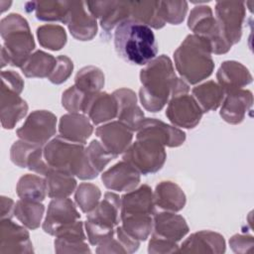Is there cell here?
Returning a JSON list of instances; mask_svg holds the SVG:
<instances>
[{
	"instance_id": "6da1fadb",
	"label": "cell",
	"mask_w": 254,
	"mask_h": 254,
	"mask_svg": "<svg viewBox=\"0 0 254 254\" xmlns=\"http://www.w3.org/2000/svg\"><path fill=\"white\" fill-rule=\"evenodd\" d=\"M179 77L169 57L161 55L149 62L140 72L139 98L150 112L160 111L171 98Z\"/></svg>"
},
{
	"instance_id": "7a4b0ae2",
	"label": "cell",
	"mask_w": 254,
	"mask_h": 254,
	"mask_svg": "<svg viewBox=\"0 0 254 254\" xmlns=\"http://www.w3.org/2000/svg\"><path fill=\"white\" fill-rule=\"evenodd\" d=\"M114 47L125 62L146 65L156 58L158 47L152 29L134 19L121 22L114 32Z\"/></svg>"
},
{
	"instance_id": "3957f363",
	"label": "cell",
	"mask_w": 254,
	"mask_h": 254,
	"mask_svg": "<svg viewBox=\"0 0 254 254\" xmlns=\"http://www.w3.org/2000/svg\"><path fill=\"white\" fill-rule=\"evenodd\" d=\"M174 60L180 75L190 84L208 77L214 68L209 42L195 34L187 36L175 51Z\"/></svg>"
},
{
	"instance_id": "277c9868",
	"label": "cell",
	"mask_w": 254,
	"mask_h": 254,
	"mask_svg": "<svg viewBox=\"0 0 254 254\" xmlns=\"http://www.w3.org/2000/svg\"><path fill=\"white\" fill-rule=\"evenodd\" d=\"M44 157L52 169L80 180H92L98 176L88 163L84 145L71 142L61 135L44 145Z\"/></svg>"
},
{
	"instance_id": "5b68a950",
	"label": "cell",
	"mask_w": 254,
	"mask_h": 254,
	"mask_svg": "<svg viewBox=\"0 0 254 254\" xmlns=\"http://www.w3.org/2000/svg\"><path fill=\"white\" fill-rule=\"evenodd\" d=\"M0 34L4 41L1 49V66L21 67L35 49V41L27 20L12 13L0 22Z\"/></svg>"
},
{
	"instance_id": "8992f818",
	"label": "cell",
	"mask_w": 254,
	"mask_h": 254,
	"mask_svg": "<svg viewBox=\"0 0 254 254\" xmlns=\"http://www.w3.org/2000/svg\"><path fill=\"white\" fill-rule=\"evenodd\" d=\"M167 159L165 146L152 139H137L124 152L123 160L140 174H154L162 169Z\"/></svg>"
},
{
	"instance_id": "52a82bcc",
	"label": "cell",
	"mask_w": 254,
	"mask_h": 254,
	"mask_svg": "<svg viewBox=\"0 0 254 254\" xmlns=\"http://www.w3.org/2000/svg\"><path fill=\"white\" fill-rule=\"evenodd\" d=\"M188 26L195 35L203 37L209 42L211 53L221 55L230 50L232 45L222 35L209 6H195L190 13Z\"/></svg>"
},
{
	"instance_id": "ba28073f",
	"label": "cell",
	"mask_w": 254,
	"mask_h": 254,
	"mask_svg": "<svg viewBox=\"0 0 254 254\" xmlns=\"http://www.w3.org/2000/svg\"><path fill=\"white\" fill-rule=\"evenodd\" d=\"M56 115L48 110H36L27 117L16 133L21 140L44 146L56 134Z\"/></svg>"
},
{
	"instance_id": "9c48e42d",
	"label": "cell",
	"mask_w": 254,
	"mask_h": 254,
	"mask_svg": "<svg viewBox=\"0 0 254 254\" xmlns=\"http://www.w3.org/2000/svg\"><path fill=\"white\" fill-rule=\"evenodd\" d=\"M216 21L224 38L231 44L238 43L242 35L245 18V3L240 1H217L215 4Z\"/></svg>"
},
{
	"instance_id": "30bf717a",
	"label": "cell",
	"mask_w": 254,
	"mask_h": 254,
	"mask_svg": "<svg viewBox=\"0 0 254 254\" xmlns=\"http://www.w3.org/2000/svg\"><path fill=\"white\" fill-rule=\"evenodd\" d=\"M202 114V109L189 92L172 96L166 110V116L174 125L188 129L195 127Z\"/></svg>"
},
{
	"instance_id": "8fae6325",
	"label": "cell",
	"mask_w": 254,
	"mask_h": 254,
	"mask_svg": "<svg viewBox=\"0 0 254 254\" xmlns=\"http://www.w3.org/2000/svg\"><path fill=\"white\" fill-rule=\"evenodd\" d=\"M137 139H152L163 146L179 147L186 140V133L156 118H144L136 131Z\"/></svg>"
},
{
	"instance_id": "7c38bea8",
	"label": "cell",
	"mask_w": 254,
	"mask_h": 254,
	"mask_svg": "<svg viewBox=\"0 0 254 254\" xmlns=\"http://www.w3.org/2000/svg\"><path fill=\"white\" fill-rule=\"evenodd\" d=\"M80 218L75 204L68 197L53 198L48 206L43 229L46 233L54 235L59 229L77 221Z\"/></svg>"
},
{
	"instance_id": "4fadbf2b",
	"label": "cell",
	"mask_w": 254,
	"mask_h": 254,
	"mask_svg": "<svg viewBox=\"0 0 254 254\" xmlns=\"http://www.w3.org/2000/svg\"><path fill=\"white\" fill-rule=\"evenodd\" d=\"M64 24L72 37L79 41H89L97 32L96 18L89 12L84 1L70 2Z\"/></svg>"
},
{
	"instance_id": "5bb4252c",
	"label": "cell",
	"mask_w": 254,
	"mask_h": 254,
	"mask_svg": "<svg viewBox=\"0 0 254 254\" xmlns=\"http://www.w3.org/2000/svg\"><path fill=\"white\" fill-rule=\"evenodd\" d=\"M86 5L106 32L130 18V1H87Z\"/></svg>"
},
{
	"instance_id": "9a60e30c",
	"label": "cell",
	"mask_w": 254,
	"mask_h": 254,
	"mask_svg": "<svg viewBox=\"0 0 254 254\" xmlns=\"http://www.w3.org/2000/svg\"><path fill=\"white\" fill-rule=\"evenodd\" d=\"M95 133L103 147L115 158L127 150L133 138V131L120 121L99 126Z\"/></svg>"
},
{
	"instance_id": "2e32d148",
	"label": "cell",
	"mask_w": 254,
	"mask_h": 254,
	"mask_svg": "<svg viewBox=\"0 0 254 254\" xmlns=\"http://www.w3.org/2000/svg\"><path fill=\"white\" fill-rule=\"evenodd\" d=\"M29 232L16 224L11 218L1 219L0 253H31L33 252Z\"/></svg>"
},
{
	"instance_id": "e0dca14e",
	"label": "cell",
	"mask_w": 254,
	"mask_h": 254,
	"mask_svg": "<svg viewBox=\"0 0 254 254\" xmlns=\"http://www.w3.org/2000/svg\"><path fill=\"white\" fill-rule=\"evenodd\" d=\"M82 113L95 125L117 117V102L113 94L106 92L88 93L85 96Z\"/></svg>"
},
{
	"instance_id": "ac0fdd59",
	"label": "cell",
	"mask_w": 254,
	"mask_h": 254,
	"mask_svg": "<svg viewBox=\"0 0 254 254\" xmlns=\"http://www.w3.org/2000/svg\"><path fill=\"white\" fill-rule=\"evenodd\" d=\"M104 186L111 190L130 191L140 183V173L128 162L121 161L101 175Z\"/></svg>"
},
{
	"instance_id": "d6986e66",
	"label": "cell",
	"mask_w": 254,
	"mask_h": 254,
	"mask_svg": "<svg viewBox=\"0 0 254 254\" xmlns=\"http://www.w3.org/2000/svg\"><path fill=\"white\" fill-rule=\"evenodd\" d=\"M154 194L148 185H142L122 195L120 218L127 215H154Z\"/></svg>"
},
{
	"instance_id": "ffe728a7",
	"label": "cell",
	"mask_w": 254,
	"mask_h": 254,
	"mask_svg": "<svg viewBox=\"0 0 254 254\" xmlns=\"http://www.w3.org/2000/svg\"><path fill=\"white\" fill-rule=\"evenodd\" d=\"M252 103L253 95L250 90L238 89L226 92L221 103L220 116L230 124H238L243 121Z\"/></svg>"
},
{
	"instance_id": "44dd1931",
	"label": "cell",
	"mask_w": 254,
	"mask_h": 254,
	"mask_svg": "<svg viewBox=\"0 0 254 254\" xmlns=\"http://www.w3.org/2000/svg\"><path fill=\"white\" fill-rule=\"evenodd\" d=\"M189 232L186 219L172 211L155 212L153 217L154 236L178 242Z\"/></svg>"
},
{
	"instance_id": "7402d4cb",
	"label": "cell",
	"mask_w": 254,
	"mask_h": 254,
	"mask_svg": "<svg viewBox=\"0 0 254 254\" xmlns=\"http://www.w3.org/2000/svg\"><path fill=\"white\" fill-rule=\"evenodd\" d=\"M112 94L117 102L118 121L124 123L133 132L137 131L145 117L143 111L137 105L136 93L129 88H120Z\"/></svg>"
},
{
	"instance_id": "603a6c76",
	"label": "cell",
	"mask_w": 254,
	"mask_h": 254,
	"mask_svg": "<svg viewBox=\"0 0 254 254\" xmlns=\"http://www.w3.org/2000/svg\"><path fill=\"white\" fill-rule=\"evenodd\" d=\"M120 209L121 197L114 192L107 191L103 199L87 213L86 220L107 228H114L120 220Z\"/></svg>"
},
{
	"instance_id": "cb8c5ba5",
	"label": "cell",
	"mask_w": 254,
	"mask_h": 254,
	"mask_svg": "<svg viewBox=\"0 0 254 254\" xmlns=\"http://www.w3.org/2000/svg\"><path fill=\"white\" fill-rule=\"evenodd\" d=\"M216 77L224 93L242 89L252 81L248 68L235 61H225L217 70Z\"/></svg>"
},
{
	"instance_id": "d4e9b609",
	"label": "cell",
	"mask_w": 254,
	"mask_h": 254,
	"mask_svg": "<svg viewBox=\"0 0 254 254\" xmlns=\"http://www.w3.org/2000/svg\"><path fill=\"white\" fill-rule=\"evenodd\" d=\"M28 104L20 94L1 87L0 117L1 124L5 129H12L27 114Z\"/></svg>"
},
{
	"instance_id": "484cf974",
	"label": "cell",
	"mask_w": 254,
	"mask_h": 254,
	"mask_svg": "<svg viewBox=\"0 0 254 254\" xmlns=\"http://www.w3.org/2000/svg\"><path fill=\"white\" fill-rule=\"evenodd\" d=\"M93 131L92 124L85 114L68 113L61 117L59 122L60 135L71 142L85 144Z\"/></svg>"
},
{
	"instance_id": "4316f807",
	"label": "cell",
	"mask_w": 254,
	"mask_h": 254,
	"mask_svg": "<svg viewBox=\"0 0 254 254\" xmlns=\"http://www.w3.org/2000/svg\"><path fill=\"white\" fill-rule=\"evenodd\" d=\"M181 246L179 251L184 253H223L225 251L223 236L209 230H202L191 234Z\"/></svg>"
},
{
	"instance_id": "83f0119b",
	"label": "cell",
	"mask_w": 254,
	"mask_h": 254,
	"mask_svg": "<svg viewBox=\"0 0 254 254\" xmlns=\"http://www.w3.org/2000/svg\"><path fill=\"white\" fill-rule=\"evenodd\" d=\"M153 194L155 205L166 211H180L186 204L185 192L173 182H161Z\"/></svg>"
},
{
	"instance_id": "f1b7e54d",
	"label": "cell",
	"mask_w": 254,
	"mask_h": 254,
	"mask_svg": "<svg viewBox=\"0 0 254 254\" xmlns=\"http://www.w3.org/2000/svg\"><path fill=\"white\" fill-rule=\"evenodd\" d=\"M130 18L154 29H161L166 24L161 14L160 1H130Z\"/></svg>"
},
{
	"instance_id": "f546056e",
	"label": "cell",
	"mask_w": 254,
	"mask_h": 254,
	"mask_svg": "<svg viewBox=\"0 0 254 254\" xmlns=\"http://www.w3.org/2000/svg\"><path fill=\"white\" fill-rule=\"evenodd\" d=\"M70 2L66 1H33L26 3L27 12H36L41 21H60L64 24Z\"/></svg>"
},
{
	"instance_id": "4dcf8cb0",
	"label": "cell",
	"mask_w": 254,
	"mask_h": 254,
	"mask_svg": "<svg viewBox=\"0 0 254 254\" xmlns=\"http://www.w3.org/2000/svg\"><path fill=\"white\" fill-rule=\"evenodd\" d=\"M57 64V58L43 51H36L20 67L27 77H49Z\"/></svg>"
},
{
	"instance_id": "1f68e13d",
	"label": "cell",
	"mask_w": 254,
	"mask_h": 254,
	"mask_svg": "<svg viewBox=\"0 0 254 254\" xmlns=\"http://www.w3.org/2000/svg\"><path fill=\"white\" fill-rule=\"evenodd\" d=\"M191 93L203 112L215 110L222 103L224 98V91L219 84L213 80L193 87Z\"/></svg>"
},
{
	"instance_id": "d6a6232c",
	"label": "cell",
	"mask_w": 254,
	"mask_h": 254,
	"mask_svg": "<svg viewBox=\"0 0 254 254\" xmlns=\"http://www.w3.org/2000/svg\"><path fill=\"white\" fill-rule=\"evenodd\" d=\"M47 182L48 196L51 198L67 197L76 188L73 176L51 169L45 176Z\"/></svg>"
},
{
	"instance_id": "836d02e7",
	"label": "cell",
	"mask_w": 254,
	"mask_h": 254,
	"mask_svg": "<svg viewBox=\"0 0 254 254\" xmlns=\"http://www.w3.org/2000/svg\"><path fill=\"white\" fill-rule=\"evenodd\" d=\"M16 191L22 199L43 201L48 193L46 179L37 175H24L17 184Z\"/></svg>"
},
{
	"instance_id": "e575fe53",
	"label": "cell",
	"mask_w": 254,
	"mask_h": 254,
	"mask_svg": "<svg viewBox=\"0 0 254 254\" xmlns=\"http://www.w3.org/2000/svg\"><path fill=\"white\" fill-rule=\"evenodd\" d=\"M45 206L41 201H33L20 198L15 205L14 215L27 228L36 229L40 226Z\"/></svg>"
},
{
	"instance_id": "d590c367",
	"label": "cell",
	"mask_w": 254,
	"mask_h": 254,
	"mask_svg": "<svg viewBox=\"0 0 254 254\" xmlns=\"http://www.w3.org/2000/svg\"><path fill=\"white\" fill-rule=\"evenodd\" d=\"M74 85L84 93L99 92L104 86V74L96 66H84L77 71Z\"/></svg>"
},
{
	"instance_id": "8d00e7d4",
	"label": "cell",
	"mask_w": 254,
	"mask_h": 254,
	"mask_svg": "<svg viewBox=\"0 0 254 254\" xmlns=\"http://www.w3.org/2000/svg\"><path fill=\"white\" fill-rule=\"evenodd\" d=\"M120 220L122 228L138 241L146 240L153 231L152 215H127Z\"/></svg>"
},
{
	"instance_id": "74e56055",
	"label": "cell",
	"mask_w": 254,
	"mask_h": 254,
	"mask_svg": "<svg viewBox=\"0 0 254 254\" xmlns=\"http://www.w3.org/2000/svg\"><path fill=\"white\" fill-rule=\"evenodd\" d=\"M37 37L42 47L59 51L66 43V33L64 27L56 24H47L37 29Z\"/></svg>"
},
{
	"instance_id": "f35d334b",
	"label": "cell",
	"mask_w": 254,
	"mask_h": 254,
	"mask_svg": "<svg viewBox=\"0 0 254 254\" xmlns=\"http://www.w3.org/2000/svg\"><path fill=\"white\" fill-rule=\"evenodd\" d=\"M101 191L99 188L93 184L82 183L75 190L74 199L81 211L88 213L100 201Z\"/></svg>"
},
{
	"instance_id": "ab89813d",
	"label": "cell",
	"mask_w": 254,
	"mask_h": 254,
	"mask_svg": "<svg viewBox=\"0 0 254 254\" xmlns=\"http://www.w3.org/2000/svg\"><path fill=\"white\" fill-rule=\"evenodd\" d=\"M85 155L89 165L97 174L101 173L106 165L115 158L97 140H92L89 143L85 148Z\"/></svg>"
},
{
	"instance_id": "60d3db41",
	"label": "cell",
	"mask_w": 254,
	"mask_h": 254,
	"mask_svg": "<svg viewBox=\"0 0 254 254\" xmlns=\"http://www.w3.org/2000/svg\"><path fill=\"white\" fill-rule=\"evenodd\" d=\"M161 14L166 23L178 25L182 23L188 12L187 1H160Z\"/></svg>"
},
{
	"instance_id": "b9f144b4",
	"label": "cell",
	"mask_w": 254,
	"mask_h": 254,
	"mask_svg": "<svg viewBox=\"0 0 254 254\" xmlns=\"http://www.w3.org/2000/svg\"><path fill=\"white\" fill-rule=\"evenodd\" d=\"M39 144L31 143L25 140L14 142L10 150L11 161L20 168H27V161L31 153L38 147Z\"/></svg>"
},
{
	"instance_id": "7bdbcfd3",
	"label": "cell",
	"mask_w": 254,
	"mask_h": 254,
	"mask_svg": "<svg viewBox=\"0 0 254 254\" xmlns=\"http://www.w3.org/2000/svg\"><path fill=\"white\" fill-rule=\"evenodd\" d=\"M86 94L88 93H84L75 85H72L63 93L62 104L69 113H80Z\"/></svg>"
},
{
	"instance_id": "ee69618b",
	"label": "cell",
	"mask_w": 254,
	"mask_h": 254,
	"mask_svg": "<svg viewBox=\"0 0 254 254\" xmlns=\"http://www.w3.org/2000/svg\"><path fill=\"white\" fill-rule=\"evenodd\" d=\"M86 237L91 245L98 246L115 235L113 228H107L86 220L84 222Z\"/></svg>"
},
{
	"instance_id": "f6af8a7d",
	"label": "cell",
	"mask_w": 254,
	"mask_h": 254,
	"mask_svg": "<svg viewBox=\"0 0 254 254\" xmlns=\"http://www.w3.org/2000/svg\"><path fill=\"white\" fill-rule=\"evenodd\" d=\"M72 69H73L72 61L66 56H59L57 57L56 66L48 78L53 83H56V84L63 83L69 77V75L72 72Z\"/></svg>"
},
{
	"instance_id": "bcb514c9",
	"label": "cell",
	"mask_w": 254,
	"mask_h": 254,
	"mask_svg": "<svg viewBox=\"0 0 254 254\" xmlns=\"http://www.w3.org/2000/svg\"><path fill=\"white\" fill-rule=\"evenodd\" d=\"M2 86L20 94L24 88V81L19 73L14 70H2Z\"/></svg>"
},
{
	"instance_id": "7dc6e473",
	"label": "cell",
	"mask_w": 254,
	"mask_h": 254,
	"mask_svg": "<svg viewBox=\"0 0 254 254\" xmlns=\"http://www.w3.org/2000/svg\"><path fill=\"white\" fill-rule=\"evenodd\" d=\"M178 247L179 246L177 245V242L152 235L149 242L148 251L149 253H172L178 252Z\"/></svg>"
},
{
	"instance_id": "c3c4849f",
	"label": "cell",
	"mask_w": 254,
	"mask_h": 254,
	"mask_svg": "<svg viewBox=\"0 0 254 254\" xmlns=\"http://www.w3.org/2000/svg\"><path fill=\"white\" fill-rule=\"evenodd\" d=\"M55 251L57 253H90L88 245L84 242H64L56 239Z\"/></svg>"
},
{
	"instance_id": "681fc988",
	"label": "cell",
	"mask_w": 254,
	"mask_h": 254,
	"mask_svg": "<svg viewBox=\"0 0 254 254\" xmlns=\"http://www.w3.org/2000/svg\"><path fill=\"white\" fill-rule=\"evenodd\" d=\"M115 235L118 241L121 243L123 248L125 249L126 253H133L138 250L140 246V241L131 237L121 225H117L115 228Z\"/></svg>"
},
{
	"instance_id": "f907efd6",
	"label": "cell",
	"mask_w": 254,
	"mask_h": 254,
	"mask_svg": "<svg viewBox=\"0 0 254 254\" xmlns=\"http://www.w3.org/2000/svg\"><path fill=\"white\" fill-rule=\"evenodd\" d=\"M229 244L234 252H246L247 247L250 249L253 246L252 236L236 234L229 240Z\"/></svg>"
},
{
	"instance_id": "816d5d0a",
	"label": "cell",
	"mask_w": 254,
	"mask_h": 254,
	"mask_svg": "<svg viewBox=\"0 0 254 254\" xmlns=\"http://www.w3.org/2000/svg\"><path fill=\"white\" fill-rule=\"evenodd\" d=\"M15 205L13 199L6 196H1V219L11 218L14 215Z\"/></svg>"
}]
</instances>
